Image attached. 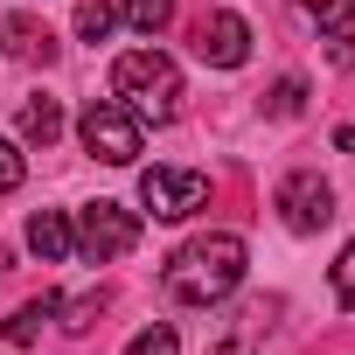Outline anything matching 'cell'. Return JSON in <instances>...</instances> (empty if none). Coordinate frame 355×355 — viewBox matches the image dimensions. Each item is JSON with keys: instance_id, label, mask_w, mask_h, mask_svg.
Returning <instances> with one entry per match:
<instances>
[{"instance_id": "cell-1", "label": "cell", "mask_w": 355, "mask_h": 355, "mask_svg": "<svg viewBox=\"0 0 355 355\" xmlns=\"http://www.w3.org/2000/svg\"><path fill=\"white\" fill-rule=\"evenodd\" d=\"M237 279H244V237H230V230L189 237L160 272L167 300H182V306H216V300L237 293Z\"/></svg>"}, {"instance_id": "cell-2", "label": "cell", "mask_w": 355, "mask_h": 355, "mask_svg": "<svg viewBox=\"0 0 355 355\" xmlns=\"http://www.w3.org/2000/svg\"><path fill=\"white\" fill-rule=\"evenodd\" d=\"M112 98L139 119H174L182 112V70H174L160 49H132L112 63Z\"/></svg>"}, {"instance_id": "cell-3", "label": "cell", "mask_w": 355, "mask_h": 355, "mask_svg": "<svg viewBox=\"0 0 355 355\" xmlns=\"http://www.w3.org/2000/svg\"><path fill=\"white\" fill-rule=\"evenodd\" d=\"M77 132H84L91 160H105V167H132L139 160V112H125L119 98H91Z\"/></svg>"}, {"instance_id": "cell-4", "label": "cell", "mask_w": 355, "mask_h": 355, "mask_svg": "<svg viewBox=\"0 0 355 355\" xmlns=\"http://www.w3.org/2000/svg\"><path fill=\"white\" fill-rule=\"evenodd\" d=\"M139 202L160 223H182V216H196L209 202V174H196V167H146L139 174Z\"/></svg>"}, {"instance_id": "cell-5", "label": "cell", "mask_w": 355, "mask_h": 355, "mask_svg": "<svg viewBox=\"0 0 355 355\" xmlns=\"http://www.w3.org/2000/svg\"><path fill=\"white\" fill-rule=\"evenodd\" d=\"M132 244H139V216H132V209H119V202H91V209H84L77 251H84L91 265H112V258H125Z\"/></svg>"}, {"instance_id": "cell-6", "label": "cell", "mask_w": 355, "mask_h": 355, "mask_svg": "<svg viewBox=\"0 0 355 355\" xmlns=\"http://www.w3.org/2000/svg\"><path fill=\"white\" fill-rule=\"evenodd\" d=\"M272 209L286 216V230L313 237V230H327V223H334V189L320 182V174H286L279 196H272Z\"/></svg>"}, {"instance_id": "cell-7", "label": "cell", "mask_w": 355, "mask_h": 355, "mask_svg": "<svg viewBox=\"0 0 355 355\" xmlns=\"http://www.w3.org/2000/svg\"><path fill=\"white\" fill-rule=\"evenodd\" d=\"M196 56L216 63V70H237V63L251 56V28H244L237 15H202V21H196Z\"/></svg>"}, {"instance_id": "cell-8", "label": "cell", "mask_w": 355, "mask_h": 355, "mask_svg": "<svg viewBox=\"0 0 355 355\" xmlns=\"http://www.w3.org/2000/svg\"><path fill=\"white\" fill-rule=\"evenodd\" d=\"M0 42H8L15 63H49V56H56V35H49L42 21H28V15H8V21H0Z\"/></svg>"}, {"instance_id": "cell-9", "label": "cell", "mask_w": 355, "mask_h": 355, "mask_svg": "<svg viewBox=\"0 0 355 355\" xmlns=\"http://www.w3.org/2000/svg\"><path fill=\"white\" fill-rule=\"evenodd\" d=\"M28 251H35V258H49V265L77 251V237H70L63 209H35V216H28Z\"/></svg>"}, {"instance_id": "cell-10", "label": "cell", "mask_w": 355, "mask_h": 355, "mask_svg": "<svg viewBox=\"0 0 355 355\" xmlns=\"http://www.w3.org/2000/svg\"><path fill=\"white\" fill-rule=\"evenodd\" d=\"M56 306H63V300H56V293H42V300H28V306H15V313H8V320H0V341H15V348H28V341H35V334H42V320H49V313H56Z\"/></svg>"}, {"instance_id": "cell-11", "label": "cell", "mask_w": 355, "mask_h": 355, "mask_svg": "<svg viewBox=\"0 0 355 355\" xmlns=\"http://www.w3.org/2000/svg\"><path fill=\"white\" fill-rule=\"evenodd\" d=\"M56 132H63V105L56 98H28L21 105V139L28 146H56Z\"/></svg>"}, {"instance_id": "cell-12", "label": "cell", "mask_w": 355, "mask_h": 355, "mask_svg": "<svg viewBox=\"0 0 355 355\" xmlns=\"http://www.w3.org/2000/svg\"><path fill=\"white\" fill-rule=\"evenodd\" d=\"M125 355H182V334H174L167 320H153V327H139V334L125 341Z\"/></svg>"}, {"instance_id": "cell-13", "label": "cell", "mask_w": 355, "mask_h": 355, "mask_svg": "<svg viewBox=\"0 0 355 355\" xmlns=\"http://www.w3.org/2000/svg\"><path fill=\"white\" fill-rule=\"evenodd\" d=\"M125 21H132L139 35H160V28L174 21V0H125Z\"/></svg>"}, {"instance_id": "cell-14", "label": "cell", "mask_w": 355, "mask_h": 355, "mask_svg": "<svg viewBox=\"0 0 355 355\" xmlns=\"http://www.w3.org/2000/svg\"><path fill=\"white\" fill-rule=\"evenodd\" d=\"M112 21H119L112 0H84V8H77V35H84V42H105V35H112Z\"/></svg>"}, {"instance_id": "cell-15", "label": "cell", "mask_w": 355, "mask_h": 355, "mask_svg": "<svg viewBox=\"0 0 355 355\" xmlns=\"http://www.w3.org/2000/svg\"><path fill=\"white\" fill-rule=\"evenodd\" d=\"M265 112H272V119H300V112H306V84H300V77H279L272 98H265Z\"/></svg>"}, {"instance_id": "cell-16", "label": "cell", "mask_w": 355, "mask_h": 355, "mask_svg": "<svg viewBox=\"0 0 355 355\" xmlns=\"http://www.w3.org/2000/svg\"><path fill=\"white\" fill-rule=\"evenodd\" d=\"M306 15H313L327 35H348V28H355V0H306Z\"/></svg>"}, {"instance_id": "cell-17", "label": "cell", "mask_w": 355, "mask_h": 355, "mask_svg": "<svg viewBox=\"0 0 355 355\" xmlns=\"http://www.w3.org/2000/svg\"><path fill=\"white\" fill-rule=\"evenodd\" d=\"M21 174H28L21 146H15V139H0V196H15V189H21Z\"/></svg>"}, {"instance_id": "cell-18", "label": "cell", "mask_w": 355, "mask_h": 355, "mask_svg": "<svg viewBox=\"0 0 355 355\" xmlns=\"http://www.w3.org/2000/svg\"><path fill=\"white\" fill-rule=\"evenodd\" d=\"M334 300H341V306L355 313V244H348V251L334 258Z\"/></svg>"}, {"instance_id": "cell-19", "label": "cell", "mask_w": 355, "mask_h": 355, "mask_svg": "<svg viewBox=\"0 0 355 355\" xmlns=\"http://www.w3.org/2000/svg\"><path fill=\"white\" fill-rule=\"evenodd\" d=\"M98 313H105V293H84V300H70V320H63V327L84 334V327H98Z\"/></svg>"}, {"instance_id": "cell-20", "label": "cell", "mask_w": 355, "mask_h": 355, "mask_svg": "<svg viewBox=\"0 0 355 355\" xmlns=\"http://www.w3.org/2000/svg\"><path fill=\"white\" fill-rule=\"evenodd\" d=\"M334 146H341V153H355V125H341V132H334Z\"/></svg>"}]
</instances>
